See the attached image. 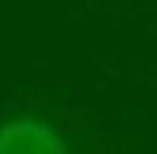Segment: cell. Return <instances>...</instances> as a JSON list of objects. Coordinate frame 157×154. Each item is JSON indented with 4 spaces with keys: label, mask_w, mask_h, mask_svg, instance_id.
Listing matches in <instances>:
<instances>
[{
    "label": "cell",
    "mask_w": 157,
    "mask_h": 154,
    "mask_svg": "<svg viewBox=\"0 0 157 154\" xmlns=\"http://www.w3.org/2000/svg\"><path fill=\"white\" fill-rule=\"evenodd\" d=\"M0 154H65V143L42 120H8L0 127Z\"/></svg>",
    "instance_id": "1"
}]
</instances>
